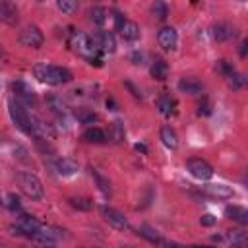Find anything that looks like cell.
Returning <instances> with one entry per match:
<instances>
[{"instance_id": "cell-46", "label": "cell", "mask_w": 248, "mask_h": 248, "mask_svg": "<svg viewBox=\"0 0 248 248\" xmlns=\"http://www.w3.org/2000/svg\"><path fill=\"white\" fill-rule=\"evenodd\" d=\"M0 143H2V136H0Z\"/></svg>"}, {"instance_id": "cell-9", "label": "cell", "mask_w": 248, "mask_h": 248, "mask_svg": "<svg viewBox=\"0 0 248 248\" xmlns=\"http://www.w3.org/2000/svg\"><path fill=\"white\" fill-rule=\"evenodd\" d=\"M31 238H33V242L39 244L41 248H54V246H56V234H54L50 229L43 227V225H41L39 231H35V232L31 234Z\"/></svg>"}, {"instance_id": "cell-11", "label": "cell", "mask_w": 248, "mask_h": 248, "mask_svg": "<svg viewBox=\"0 0 248 248\" xmlns=\"http://www.w3.org/2000/svg\"><path fill=\"white\" fill-rule=\"evenodd\" d=\"M157 41H159V45H161L165 50H172V48L176 46V43H178L176 29H174V27H163V29H159Z\"/></svg>"}, {"instance_id": "cell-35", "label": "cell", "mask_w": 248, "mask_h": 248, "mask_svg": "<svg viewBox=\"0 0 248 248\" xmlns=\"http://www.w3.org/2000/svg\"><path fill=\"white\" fill-rule=\"evenodd\" d=\"M215 68H217V70H219V72H221V74H223L225 78H227V76H229L231 72H234V68H232V66H231V64H229L227 60H219Z\"/></svg>"}, {"instance_id": "cell-22", "label": "cell", "mask_w": 248, "mask_h": 248, "mask_svg": "<svg viewBox=\"0 0 248 248\" xmlns=\"http://www.w3.org/2000/svg\"><path fill=\"white\" fill-rule=\"evenodd\" d=\"M120 33H122V37H124L126 41H136V39H140V27H138V23H134V21H124V25L120 27Z\"/></svg>"}, {"instance_id": "cell-10", "label": "cell", "mask_w": 248, "mask_h": 248, "mask_svg": "<svg viewBox=\"0 0 248 248\" xmlns=\"http://www.w3.org/2000/svg\"><path fill=\"white\" fill-rule=\"evenodd\" d=\"M12 91L16 95V101H23V103H35V93L33 89L23 81V79H16L12 83Z\"/></svg>"}, {"instance_id": "cell-17", "label": "cell", "mask_w": 248, "mask_h": 248, "mask_svg": "<svg viewBox=\"0 0 248 248\" xmlns=\"http://www.w3.org/2000/svg\"><path fill=\"white\" fill-rule=\"evenodd\" d=\"M178 89L182 93H188V95H200L203 87H202V81L196 78H182L178 81Z\"/></svg>"}, {"instance_id": "cell-27", "label": "cell", "mask_w": 248, "mask_h": 248, "mask_svg": "<svg viewBox=\"0 0 248 248\" xmlns=\"http://www.w3.org/2000/svg\"><path fill=\"white\" fill-rule=\"evenodd\" d=\"M138 232H140V236L147 238L149 242H161V236H159V232H157L153 227H149V225H140Z\"/></svg>"}, {"instance_id": "cell-12", "label": "cell", "mask_w": 248, "mask_h": 248, "mask_svg": "<svg viewBox=\"0 0 248 248\" xmlns=\"http://www.w3.org/2000/svg\"><path fill=\"white\" fill-rule=\"evenodd\" d=\"M52 169L60 174V176H72V174H76L78 172V163L74 161V159H70V157H62V159H56L54 163H52Z\"/></svg>"}, {"instance_id": "cell-37", "label": "cell", "mask_w": 248, "mask_h": 248, "mask_svg": "<svg viewBox=\"0 0 248 248\" xmlns=\"http://www.w3.org/2000/svg\"><path fill=\"white\" fill-rule=\"evenodd\" d=\"M124 21H126V19H124V16H122L120 12H114V27H116L118 31H120V27L124 25Z\"/></svg>"}, {"instance_id": "cell-14", "label": "cell", "mask_w": 248, "mask_h": 248, "mask_svg": "<svg viewBox=\"0 0 248 248\" xmlns=\"http://www.w3.org/2000/svg\"><path fill=\"white\" fill-rule=\"evenodd\" d=\"M0 19L8 25H16L17 23V8L16 4L8 2V0H0Z\"/></svg>"}, {"instance_id": "cell-39", "label": "cell", "mask_w": 248, "mask_h": 248, "mask_svg": "<svg viewBox=\"0 0 248 248\" xmlns=\"http://www.w3.org/2000/svg\"><path fill=\"white\" fill-rule=\"evenodd\" d=\"M132 60H134V64H143V62H141V60H143V54L134 52V54H132Z\"/></svg>"}, {"instance_id": "cell-38", "label": "cell", "mask_w": 248, "mask_h": 248, "mask_svg": "<svg viewBox=\"0 0 248 248\" xmlns=\"http://www.w3.org/2000/svg\"><path fill=\"white\" fill-rule=\"evenodd\" d=\"M8 207H10V209H17V207H19V200H17V196H14V194L8 196Z\"/></svg>"}, {"instance_id": "cell-41", "label": "cell", "mask_w": 248, "mask_h": 248, "mask_svg": "<svg viewBox=\"0 0 248 248\" xmlns=\"http://www.w3.org/2000/svg\"><path fill=\"white\" fill-rule=\"evenodd\" d=\"M136 149H138V151H141V153H147V147H145L143 143H136Z\"/></svg>"}, {"instance_id": "cell-44", "label": "cell", "mask_w": 248, "mask_h": 248, "mask_svg": "<svg viewBox=\"0 0 248 248\" xmlns=\"http://www.w3.org/2000/svg\"><path fill=\"white\" fill-rule=\"evenodd\" d=\"M186 248H198V246H186Z\"/></svg>"}, {"instance_id": "cell-30", "label": "cell", "mask_w": 248, "mask_h": 248, "mask_svg": "<svg viewBox=\"0 0 248 248\" xmlns=\"http://www.w3.org/2000/svg\"><path fill=\"white\" fill-rule=\"evenodd\" d=\"M227 81H229V85L232 87V89H240L242 85H244V76L242 74H236V72H231L229 76H227Z\"/></svg>"}, {"instance_id": "cell-19", "label": "cell", "mask_w": 248, "mask_h": 248, "mask_svg": "<svg viewBox=\"0 0 248 248\" xmlns=\"http://www.w3.org/2000/svg\"><path fill=\"white\" fill-rule=\"evenodd\" d=\"M225 215H227L229 219L240 223V225H246V223H248V211H246L244 207H240V205H229V207L225 209Z\"/></svg>"}, {"instance_id": "cell-23", "label": "cell", "mask_w": 248, "mask_h": 248, "mask_svg": "<svg viewBox=\"0 0 248 248\" xmlns=\"http://www.w3.org/2000/svg\"><path fill=\"white\" fill-rule=\"evenodd\" d=\"M124 136H126L124 124H122L120 120H114V122L110 124V128H108V138H110L114 143H120V141H124Z\"/></svg>"}, {"instance_id": "cell-20", "label": "cell", "mask_w": 248, "mask_h": 248, "mask_svg": "<svg viewBox=\"0 0 248 248\" xmlns=\"http://www.w3.org/2000/svg\"><path fill=\"white\" fill-rule=\"evenodd\" d=\"M149 72H151V76H153L155 79H167L169 66H167V62H165L163 58H155L153 64H151V68H149Z\"/></svg>"}, {"instance_id": "cell-7", "label": "cell", "mask_w": 248, "mask_h": 248, "mask_svg": "<svg viewBox=\"0 0 248 248\" xmlns=\"http://www.w3.org/2000/svg\"><path fill=\"white\" fill-rule=\"evenodd\" d=\"M43 41H45V37H43V33L39 31V27H35V25H29V27H25V29L19 33V43H21L23 46L39 48V46L43 45Z\"/></svg>"}, {"instance_id": "cell-31", "label": "cell", "mask_w": 248, "mask_h": 248, "mask_svg": "<svg viewBox=\"0 0 248 248\" xmlns=\"http://www.w3.org/2000/svg\"><path fill=\"white\" fill-rule=\"evenodd\" d=\"M76 118H78V120H81L83 124H89V122H95V120H97V114H95L93 110L79 108V110L76 112Z\"/></svg>"}, {"instance_id": "cell-4", "label": "cell", "mask_w": 248, "mask_h": 248, "mask_svg": "<svg viewBox=\"0 0 248 248\" xmlns=\"http://www.w3.org/2000/svg\"><path fill=\"white\" fill-rule=\"evenodd\" d=\"M70 45H72V48H74L78 54L87 56V58H93V54L97 52V50L93 48V45H91V39H89L85 33H81V31H72V35H70Z\"/></svg>"}, {"instance_id": "cell-36", "label": "cell", "mask_w": 248, "mask_h": 248, "mask_svg": "<svg viewBox=\"0 0 248 248\" xmlns=\"http://www.w3.org/2000/svg\"><path fill=\"white\" fill-rule=\"evenodd\" d=\"M215 217L211 215V213H205V215H202V219H200V223L203 225V227H211V225H215Z\"/></svg>"}, {"instance_id": "cell-8", "label": "cell", "mask_w": 248, "mask_h": 248, "mask_svg": "<svg viewBox=\"0 0 248 248\" xmlns=\"http://www.w3.org/2000/svg\"><path fill=\"white\" fill-rule=\"evenodd\" d=\"M89 39H91V45H93L95 50L112 52V50L116 48V41H114L112 33H108V31H97V33H95L93 37H89Z\"/></svg>"}, {"instance_id": "cell-33", "label": "cell", "mask_w": 248, "mask_h": 248, "mask_svg": "<svg viewBox=\"0 0 248 248\" xmlns=\"http://www.w3.org/2000/svg\"><path fill=\"white\" fill-rule=\"evenodd\" d=\"M157 107H159L161 114H165V116H169V114L172 112V101H170L169 97H161V99L157 101Z\"/></svg>"}, {"instance_id": "cell-2", "label": "cell", "mask_w": 248, "mask_h": 248, "mask_svg": "<svg viewBox=\"0 0 248 248\" xmlns=\"http://www.w3.org/2000/svg\"><path fill=\"white\" fill-rule=\"evenodd\" d=\"M17 182H19L21 192H23L27 198H31V200H35V202H39V200L45 198L43 184H41V180H39L33 172H19V174H17Z\"/></svg>"}, {"instance_id": "cell-45", "label": "cell", "mask_w": 248, "mask_h": 248, "mask_svg": "<svg viewBox=\"0 0 248 248\" xmlns=\"http://www.w3.org/2000/svg\"><path fill=\"white\" fill-rule=\"evenodd\" d=\"M120 248H132V246H120Z\"/></svg>"}, {"instance_id": "cell-29", "label": "cell", "mask_w": 248, "mask_h": 248, "mask_svg": "<svg viewBox=\"0 0 248 248\" xmlns=\"http://www.w3.org/2000/svg\"><path fill=\"white\" fill-rule=\"evenodd\" d=\"M151 12H153V16H155L157 19H165V17L169 16V6H167L165 2H155L153 8H151Z\"/></svg>"}, {"instance_id": "cell-25", "label": "cell", "mask_w": 248, "mask_h": 248, "mask_svg": "<svg viewBox=\"0 0 248 248\" xmlns=\"http://www.w3.org/2000/svg\"><path fill=\"white\" fill-rule=\"evenodd\" d=\"M91 176L95 178V182H97L99 190H101L105 196H110L112 188H110V182H108V178H107V176H103V174H101L97 169H91Z\"/></svg>"}, {"instance_id": "cell-6", "label": "cell", "mask_w": 248, "mask_h": 248, "mask_svg": "<svg viewBox=\"0 0 248 248\" xmlns=\"http://www.w3.org/2000/svg\"><path fill=\"white\" fill-rule=\"evenodd\" d=\"M101 215L105 217V221H107L108 225H112V227L118 229V231H128V229H130V223H128V219L124 217V213H120V211L114 209V207L103 205V207H101Z\"/></svg>"}, {"instance_id": "cell-21", "label": "cell", "mask_w": 248, "mask_h": 248, "mask_svg": "<svg viewBox=\"0 0 248 248\" xmlns=\"http://www.w3.org/2000/svg\"><path fill=\"white\" fill-rule=\"evenodd\" d=\"M161 140H163V143H165L169 149H176V147H178L176 132H174L170 126H163V128H161Z\"/></svg>"}, {"instance_id": "cell-15", "label": "cell", "mask_w": 248, "mask_h": 248, "mask_svg": "<svg viewBox=\"0 0 248 248\" xmlns=\"http://www.w3.org/2000/svg\"><path fill=\"white\" fill-rule=\"evenodd\" d=\"M236 35V29L229 23H217L211 27V37L217 41V43H223V41H229L231 37Z\"/></svg>"}, {"instance_id": "cell-1", "label": "cell", "mask_w": 248, "mask_h": 248, "mask_svg": "<svg viewBox=\"0 0 248 248\" xmlns=\"http://www.w3.org/2000/svg\"><path fill=\"white\" fill-rule=\"evenodd\" d=\"M33 74L39 81L48 85H60L72 81V72L64 66H54V64H35Z\"/></svg>"}, {"instance_id": "cell-48", "label": "cell", "mask_w": 248, "mask_h": 248, "mask_svg": "<svg viewBox=\"0 0 248 248\" xmlns=\"http://www.w3.org/2000/svg\"><path fill=\"white\" fill-rule=\"evenodd\" d=\"M0 83H2V81H0Z\"/></svg>"}, {"instance_id": "cell-34", "label": "cell", "mask_w": 248, "mask_h": 248, "mask_svg": "<svg viewBox=\"0 0 248 248\" xmlns=\"http://www.w3.org/2000/svg\"><path fill=\"white\" fill-rule=\"evenodd\" d=\"M76 8H78V2L74 0H58V10L64 14H72Z\"/></svg>"}, {"instance_id": "cell-42", "label": "cell", "mask_w": 248, "mask_h": 248, "mask_svg": "<svg viewBox=\"0 0 248 248\" xmlns=\"http://www.w3.org/2000/svg\"><path fill=\"white\" fill-rule=\"evenodd\" d=\"M240 54L246 56V43H242V48H240Z\"/></svg>"}, {"instance_id": "cell-32", "label": "cell", "mask_w": 248, "mask_h": 248, "mask_svg": "<svg viewBox=\"0 0 248 248\" xmlns=\"http://www.w3.org/2000/svg\"><path fill=\"white\" fill-rule=\"evenodd\" d=\"M70 203H72L76 209H81V211H89V209L93 207L91 200H87V198H70Z\"/></svg>"}, {"instance_id": "cell-5", "label": "cell", "mask_w": 248, "mask_h": 248, "mask_svg": "<svg viewBox=\"0 0 248 248\" xmlns=\"http://www.w3.org/2000/svg\"><path fill=\"white\" fill-rule=\"evenodd\" d=\"M186 169H188V172H190L194 178H198V180H209V178L213 176L211 165H209L207 161H203V159H190V161L186 163Z\"/></svg>"}, {"instance_id": "cell-43", "label": "cell", "mask_w": 248, "mask_h": 248, "mask_svg": "<svg viewBox=\"0 0 248 248\" xmlns=\"http://www.w3.org/2000/svg\"><path fill=\"white\" fill-rule=\"evenodd\" d=\"M0 56H4V48H2V45H0Z\"/></svg>"}, {"instance_id": "cell-13", "label": "cell", "mask_w": 248, "mask_h": 248, "mask_svg": "<svg viewBox=\"0 0 248 248\" xmlns=\"http://www.w3.org/2000/svg\"><path fill=\"white\" fill-rule=\"evenodd\" d=\"M29 120H31V132L37 136V138H41V140H50L52 136H54V132L50 130V126L45 122V120H41L39 116H29Z\"/></svg>"}, {"instance_id": "cell-24", "label": "cell", "mask_w": 248, "mask_h": 248, "mask_svg": "<svg viewBox=\"0 0 248 248\" xmlns=\"http://www.w3.org/2000/svg\"><path fill=\"white\" fill-rule=\"evenodd\" d=\"M83 140L89 141V143H103L107 140V134L101 128H87L83 132Z\"/></svg>"}, {"instance_id": "cell-16", "label": "cell", "mask_w": 248, "mask_h": 248, "mask_svg": "<svg viewBox=\"0 0 248 248\" xmlns=\"http://www.w3.org/2000/svg\"><path fill=\"white\" fill-rule=\"evenodd\" d=\"M41 229V223L35 219V217H31V215H21L19 217V221H17V231H19V234H33L35 231H39Z\"/></svg>"}, {"instance_id": "cell-18", "label": "cell", "mask_w": 248, "mask_h": 248, "mask_svg": "<svg viewBox=\"0 0 248 248\" xmlns=\"http://www.w3.org/2000/svg\"><path fill=\"white\" fill-rule=\"evenodd\" d=\"M203 192L213 198H232V188L227 184H207L203 186Z\"/></svg>"}, {"instance_id": "cell-3", "label": "cell", "mask_w": 248, "mask_h": 248, "mask_svg": "<svg viewBox=\"0 0 248 248\" xmlns=\"http://www.w3.org/2000/svg\"><path fill=\"white\" fill-rule=\"evenodd\" d=\"M8 112H10V118H12V122L23 132V134H33L31 132V120H29V114H27V110L23 108V105L19 103V101H10L8 103Z\"/></svg>"}, {"instance_id": "cell-40", "label": "cell", "mask_w": 248, "mask_h": 248, "mask_svg": "<svg viewBox=\"0 0 248 248\" xmlns=\"http://www.w3.org/2000/svg\"><path fill=\"white\" fill-rule=\"evenodd\" d=\"M126 87H130V91H132V95H134V97H141V93H140V91H138L130 81H126Z\"/></svg>"}, {"instance_id": "cell-26", "label": "cell", "mask_w": 248, "mask_h": 248, "mask_svg": "<svg viewBox=\"0 0 248 248\" xmlns=\"http://www.w3.org/2000/svg\"><path fill=\"white\" fill-rule=\"evenodd\" d=\"M46 103H48V107H50V110H52L54 114H58V116H64V114H66V107H64V103H62L60 97L48 95V97H46Z\"/></svg>"}, {"instance_id": "cell-47", "label": "cell", "mask_w": 248, "mask_h": 248, "mask_svg": "<svg viewBox=\"0 0 248 248\" xmlns=\"http://www.w3.org/2000/svg\"><path fill=\"white\" fill-rule=\"evenodd\" d=\"M0 205H2V200H0Z\"/></svg>"}, {"instance_id": "cell-28", "label": "cell", "mask_w": 248, "mask_h": 248, "mask_svg": "<svg viewBox=\"0 0 248 248\" xmlns=\"http://www.w3.org/2000/svg\"><path fill=\"white\" fill-rule=\"evenodd\" d=\"M89 16H91V21H93V23L103 25V23H105V19H107V10H105V8H101V6H95V8H91Z\"/></svg>"}]
</instances>
